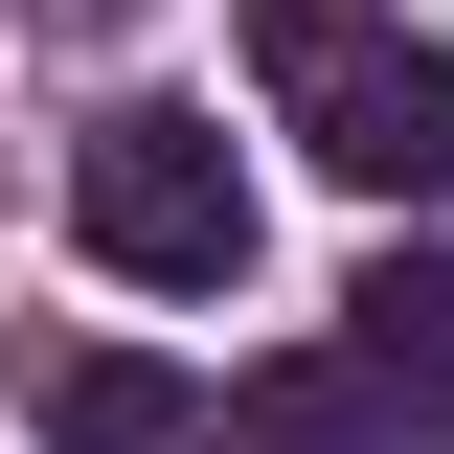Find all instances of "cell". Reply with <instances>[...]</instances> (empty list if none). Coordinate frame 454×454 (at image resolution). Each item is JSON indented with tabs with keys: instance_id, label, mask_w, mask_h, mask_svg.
Instances as JSON below:
<instances>
[{
	"instance_id": "obj_1",
	"label": "cell",
	"mask_w": 454,
	"mask_h": 454,
	"mask_svg": "<svg viewBox=\"0 0 454 454\" xmlns=\"http://www.w3.org/2000/svg\"><path fill=\"white\" fill-rule=\"evenodd\" d=\"M250 91L318 182L364 205H454V46L387 23V0H250Z\"/></svg>"
},
{
	"instance_id": "obj_5",
	"label": "cell",
	"mask_w": 454,
	"mask_h": 454,
	"mask_svg": "<svg viewBox=\"0 0 454 454\" xmlns=\"http://www.w3.org/2000/svg\"><path fill=\"white\" fill-rule=\"evenodd\" d=\"M340 364H364L409 432H454V250H364V295H340Z\"/></svg>"
},
{
	"instance_id": "obj_3",
	"label": "cell",
	"mask_w": 454,
	"mask_h": 454,
	"mask_svg": "<svg viewBox=\"0 0 454 454\" xmlns=\"http://www.w3.org/2000/svg\"><path fill=\"white\" fill-rule=\"evenodd\" d=\"M23 432L46 454H205V387L137 340H23Z\"/></svg>"
},
{
	"instance_id": "obj_4",
	"label": "cell",
	"mask_w": 454,
	"mask_h": 454,
	"mask_svg": "<svg viewBox=\"0 0 454 454\" xmlns=\"http://www.w3.org/2000/svg\"><path fill=\"white\" fill-rule=\"evenodd\" d=\"M205 454H409V409L340 364V340H273L250 387H205Z\"/></svg>"
},
{
	"instance_id": "obj_2",
	"label": "cell",
	"mask_w": 454,
	"mask_h": 454,
	"mask_svg": "<svg viewBox=\"0 0 454 454\" xmlns=\"http://www.w3.org/2000/svg\"><path fill=\"white\" fill-rule=\"evenodd\" d=\"M68 227H91V273H137V295H227L250 273V160H227V114L114 91L91 137H68Z\"/></svg>"
}]
</instances>
